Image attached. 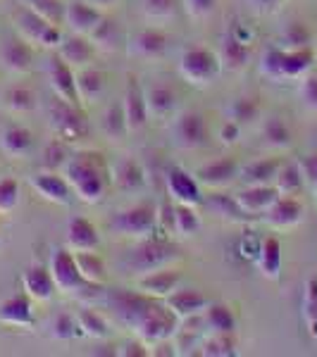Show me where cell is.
<instances>
[{"mask_svg":"<svg viewBox=\"0 0 317 357\" xmlns=\"http://www.w3.org/2000/svg\"><path fill=\"white\" fill-rule=\"evenodd\" d=\"M110 307L117 319L138 336V341L146 345H158L170 341L179 331V319L170 312L165 301L151 298L146 293L115 289L110 293Z\"/></svg>","mask_w":317,"mask_h":357,"instance_id":"6da1fadb","label":"cell"},{"mask_svg":"<svg viewBox=\"0 0 317 357\" xmlns=\"http://www.w3.org/2000/svg\"><path fill=\"white\" fill-rule=\"evenodd\" d=\"M62 174L72 186L74 195L84 203H101L110 186L105 165L98 153H74L69 155L67 165L62 167Z\"/></svg>","mask_w":317,"mask_h":357,"instance_id":"7a4b0ae2","label":"cell"},{"mask_svg":"<svg viewBox=\"0 0 317 357\" xmlns=\"http://www.w3.org/2000/svg\"><path fill=\"white\" fill-rule=\"evenodd\" d=\"M315 62V53L310 45L305 48H272L265 50L260 72L265 77L281 82V79H303L305 74H310Z\"/></svg>","mask_w":317,"mask_h":357,"instance_id":"3957f363","label":"cell"},{"mask_svg":"<svg viewBox=\"0 0 317 357\" xmlns=\"http://www.w3.org/2000/svg\"><path fill=\"white\" fill-rule=\"evenodd\" d=\"M177 260H179V248L175 243L160 238H143L131 248L126 267H129L131 274L143 276L148 272H155V269L172 267Z\"/></svg>","mask_w":317,"mask_h":357,"instance_id":"277c9868","label":"cell"},{"mask_svg":"<svg viewBox=\"0 0 317 357\" xmlns=\"http://www.w3.org/2000/svg\"><path fill=\"white\" fill-rule=\"evenodd\" d=\"M48 269H50V274H53L57 291L65 293V296L89 298L91 291H101V286L89 284L82 276V272H79V267H77V260H74V252L69 250L67 245L53 250Z\"/></svg>","mask_w":317,"mask_h":357,"instance_id":"5b68a950","label":"cell"},{"mask_svg":"<svg viewBox=\"0 0 317 357\" xmlns=\"http://www.w3.org/2000/svg\"><path fill=\"white\" fill-rule=\"evenodd\" d=\"M222 72V62H220V55L215 50L205 48V45H193V48L184 50L182 57H179V74L186 84L191 86H210L220 77Z\"/></svg>","mask_w":317,"mask_h":357,"instance_id":"8992f818","label":"cell"},{"mask_svg":"<svg viewBox=\"0 0 317 357\" xmlns=\"http://www.w3.org/2000/svg\"><path fill=\"white\" fill-rule=\"evenodd\" d=\"M155 227H158V215H155V207L148 203H136L126 210H119L110 222L115 234L134 241L151 238Z\"/></svg>","mask_w":317,"mask_h":357,"instance_id":"52a82bcc","label":"cell"},{"mask_svg":"<svg viewBox=\"0 0 317 357\" xmlns=\"http://www.w3.org/2000/svg\"><path fill=\"white\" fill-rule=\"evenodd\" d=\"M15 24L24 41H29L31 45H41V48H48V50H57V45L65 38L60 26L45 22L41 15H36L31 8H27V5H20V10L15 13Z\"/></svg>","mask_w":317,"mask_h":357,"instance_id":"ba28073f","label":"cell"},{"mask_svg":"<svg viewBox=\"0 0 317 357\" xmlns=\"http://www.w3.org/2000/svg\"><path fill=\"white\" fill-rule=\"evenodd\" d=\"M48 119L53 134L62 138V141H79V138H86V134H89V122L82 114V107L69 105V102L60 100V98H55L50 102Z\"/></svg>","mask_w":317,"mask_h":357,"instance_id":"9c48e42d","label":"cell"},{"mask_svg":"<svg viewBox=\"0 0 317 357\" xmlns=\"http://www.w3.org/2000/svg\"><path fill=\"white\" fill-rule=\"evenodd\" d=\"M165 186L170 200H175V203L191 207L203 205V193H200L198 178H196V174H189L186 169H182V167H170L167 169Z\"/></svg>","mask_w":317,"mask_h":357,"instance_id":"30bf717a","label":"cell"},{"mask_svg":"<svg viewBox=\"0 0 317 357\" xmlns=\"http://www.w3.org/2000/svg\"><path fill=\"white\" fill-rule=\"evenodd\" d=\"M45 74H48V84L55 91V96L60 100L69 102V105H79V96H77V72L62 60L60 55L50 57L45 62ZM82 107V105H79Z\"/></svg>","mask_w":317,"mask_h":357,"instance_id":"8fae6325","label":"cell"},{"mask_svg":"<svg viewBox=\"0 0 317 357\" xmlns=\"http://www.w3.org/2000/svg\"><path fill=\"white\" fill-rule=\"evenodd\" d=\"M122 107H124V117L126 126H129V134H138V131L146 129L151 112H148V102H146V91L138 86L136 77H129L122 96Z\"/></svg>","mask_w":317,"mask_h":357,"instance_id":"7c38bea8","label":"cell"},{"mask_svg":"<svg viewBox=\"0 0 317 357\" xmlns=\"http://www.w3.org/2000/svg\"><path fill=\"white\" fill-rule=\"evenodd\" d=\"M31 188L41 195L43 200L53 205H69L74 200V191L69 186V181L65 178V174H57V172L43 169L38 174L31 176Z\"/></svg>","mask_w":317,"mask_h":357,"instance_id":"4fadbf2b","label":"cell"},{"mask_svg":"<svg viewBox=\"0 0 317 357\" xmlns=\"http://www.w3.org/2000/svg\"><path fill=\"white\" fill-rule=\"evenodd\" d=\"M241 167L234 158H217L212 162H207L196 172V178H198L200 186L210 188V191H222V188L232 186V183L239 178Z\"/></svg>","mask_w":317,"mask_h":357,"instance_id":"5bb4252c","label":"cell"},{"mask_svg":"<svg viewBox=\"0 0 317 357\" xmlns=\"http://www.w3.org/2000/svg\"><path fill=\"white\" fill-rule=\"evenodd\" d=\"M175 141L184 151H196L205 146L207 124L200 112H184L175 119Z\"/></svg>","mask_w":317,"mask_h":357,"instance_id":"9a60e30c","label":"cell"},{"mask_svg":"<svg viewBox=\"0 0 317 357\" xmlns=\"http://www.w3.org/2000/svg\"><path fill=\"white\" fill-rule=\"evenodd\" d=\"M0 65L13 74H27L34 65V45L22 36H10L0 45Z\"/></svg>","mask_w":317,"mask_h":357,"instance_id":"2e32d148","label":"cell"},{"mask_svg":"<svg viewBox=\"0 0 317 357\" xmlns=\"http://www.w3.org/2000/svg\"><path fill=\"white\" fill-rule=\"evenodd\" d=\"M182 286V272L175 267H163L155 269V272H148L143 276H138V291L146 293L151 298H158V301H165L172 291H177Z\"/></svg>","mask_w":317,"mask_h":357,"instance_id":"e0dca14e","label":"cell"},{"mask_svg":"<svg viewBox=\"0 0 317 357\" xmlns=\"http://www.w3.org/2000/svg\"><path fill=\"white\" fill-rule=\"evenodd\" d=\"M167 45H170L167 33L155 26H148L131 36L129 53L141 57V60H160V57H165V53H167Z\"/></svg>","mask_w":317,"mask_h":357,"instance_id":"ac0fdd59","label":"cell"},{"mask_svg":"<svg viewBox=\"0 0 317 357\" xmlns=\"http://www.w3.org/2000/svg\"><path fill=\"white\" fill-rule=\"evenodd\" d=\"M265 224L277 229V231H286V229L298 227L303 220V205L298 203L293 195H279L277 203L265 212Z\"/></svg>","mask_w":317,"mask_h":357,"instance_id":"d6986e66","label":"cell"},{"mask_svg":"<svg viewBox=\"0 0 317 357\" xmlns=\"http://www.w3.org/2000/svg\"><path fill=\"white\" fill-rule=\"evenodd\" d=\"M101 20H103V10L94 8L86 0H74V3H67L65 8V26L69 29V33L89 36Z\"/></svg>","mask_w":317,"mask_h":357,"instance_id":"ffe728a7","label":"cell"},{"mask_svg":"<svg viewBox=\"0 0 317 357\" xmlns=\"http://www.w3.org/2000/svg\"><path fill=\"white\" fill-rule=\"evenodd\" d=\"M65 245L72 252L98 250L101 245V234L86 217H72L65 229Z\"/></svg>","mask_w":317,"mask_h":357,"instance_id":"44dd1931","label":"cell"},{"mask_svg":"<svg viewBox=\"0 0 317 357\" xmlns=\"http://www.w3.org/2000/svg\"><path fill=\"white\" fill-rule=\"evenodd\" d=\"M207 298L198 289H177L165 298V305L170 307V312L177 317L179 321L189 319V317L200 314L207 307Z\"/></svg>","mask_w":317,"mask_h":357,"instance_id":"7402d4cb","label":"cell"},{"mask_svg":"<svg viewBox=\"0 0 317 357\" xmlns=\"http://www.w3.org/2000/svg\"><path fill=\"white\" fill-rule=\"evenodd\" d=\"M234 198L246 215L258 217V215H265V212L277 203L279 191L274 188V183H270V186H246L244 191H239Z\"/></svg>","mask_w":317,"mask_h":357,"instance_id":"603a6c76","label":"cell"},{"mask_svg":"<svg viewBox=\"0 0 317 357\" xmlns=\"http://www.w3.org/2000/svg\"><path fill=\"white\" fill-rule=\"evenodd\" d=\"M22 289L31 301L36 303H48L50 298L55 296L57 286L53 281V274H50L48 267H41V264H34L29 267L24 274H22Z\"/></svg>","mask_w":317,"mask_h":357,"instance_id":"cb8c5ba5","label":"cell"},{"mask_svg":"<svg viewBox=\"0 0 317 357\" xmlns=\"http://www.w3.org/2000/svg\"><path fill=\"white\" fill-rule=\"evenodd\" d=\"M94 53H96L94 43L89 41V36H82V33H69V36L62 38V43L57 45V55H60L74 72L89 67L91 60H94Z\"/></svg>","mask_w":317,"mask_h":357,"instance_id":"d4e9b609","label":"cell"},{"mask_svg":"<svg viewBox=\"0 0 317 357\" xmlns=\"http://www.w3.org/2000/svg\"><path fill=\"white\" fill-rule=\"evenodd\" d=\"M0 324L5 326H17V329H27L34 324V310H31V298L27 293L20 296H10L0 303Z\"/></svg>","mask_w":317,"mask_h":357,"instance_id":"484cf974","label":"cell"},{"mask_svg":"<svg viewBox=\"0 0 317 357\" xmlns=\"http://www.w3.org/2000/svg\"><path fill=\"white\" fill-rule=\"evenodd\" d=\"M105 93V77H103L98 69L94 67H84L77 69V96H79V105L91 107Z\"/></svg>","mask_w":317,"mask_h":357,"instance_id":"4316f807","label":"cell"},{"mask_svg":"<svg viewBox=\"0 0 317 357\" xmlns=\"http://www.w3.org/2000/svg\"><path fill=\"white\" fill-rule=\"evenodd\" d=\"M200 321H203V333H232L236 331V317L229 305L222 303H207V307L200 312Z\"/></svg>","mask_w":317,"mask_h":357,"instance_id":"83f0119b","label":"cell"},{"mask_svg":"<svg viewBox=\"0 0 317 357\" xmlns=\"http://www.w3.org/2000/svg\"><path fill=\"white\" fill-rule=\"evenodd\" d=\"M34 148V134L22 124H10L0 131V151L10 158H24Z\"/></svg>","mask_w":317,"mask_h":357,"instance_id":"f1b7e54d","label":"cell"},{"mask_svg":"<svg viewBox=\"0 0 317 357\" xmlns=\"http://www.w3.org/2000/svg\"><path fill=\"white\" fill-rule=\"evenodd\" d=\"M89 41L94 43L96 50H103V53H117L124 43V33L117 22L103 15V20L98 22V26L89 33Z\"/></svg>","mask_w":317,"mask_h":357,"instance_id":"f546056e","label":"cell"},{"mask_svg":"<svg viewBox=\"0 0 317 357\" xmlns=\"http://www.w3.org/2000/svg\"><path fill=\"white\" fill-rule=\"evenodd\" d=\"M279 167H281V160L260 158V160H253V162L241 167L239 176L244 178L246 186H270V183H274Z\"/></svg>","mask_w":317,"mask_h":357,"instance_id":"4dcf8cb0","label":"cell"},{"mask_svg":"<svg viewBox=\"0 0 317 357\" xmlns=\"http://www.w3.org/2000/svg\"><path fill=\"white\" fill-rule=\"evenodd\" d=\"M112 183L122 191H138V188L146 183V172L143 167L131 158L119 160L117 165L112 167Z\"/></svg>","mask_w":317,"mask_h":357,"instance_id":"1f68e13d","label":"cell"},{"mask_svg":"<svg viewBox=\"0 0 317 357\" xmlns=\"http://www.w3.org/2000/svg\"><path fill=\"white\" fill-rule=\"evenodd\" d=\"M146 102H148V112L151 117L163 119L167 114L175 112L177 107V93L170 84H153L146 91Z\"/></svg>","mask_w":317,"mask_h":357,"instance_id":"d6a6232c","label":"cell"},{"mask_svg":"<svg viewBox=\"0 0 317 357\" xmlns=\"http://www.w3.org/2000/svg\"><path fill=\"white\" fill-rule=\"evenodd\" d=\"M220 62L222 67L227 69H234V72H239V69L246 67V62H249V45L246 41H241V38H236V33H227L224 36V41L220 45Z\"/></svg>","mask_w":317,"mask_h":357,"instance_id":"836d02e7","label":"cell"},{"mask_svg":"<svg viewBox=\"0 0 317 357\" xmlns=\"http://www.w3.org/2000/svg\"><path fill=\"white\" fill-rule=\"evenodd\" d=\"M74 260H77V267L82 276L89 284L103 286L108 281V267L103 262V257L98 255L96 250H84V252H74Z\"/></svg>","mask_w":317,"mask_h":357,"instance_id":"e575fe53","label":"cell"},{"mask_svg":"<svg viewBox=\"0 0 317 357\" xmlns=\"http://www.w3.org/2000/svg\"><path fill=\"white\" fill-rule=\"evenodd\" d=\"M258 269L267 279H279L281 274V243L277 238H265L258 250Z\"/></svg>","mask_w":317,"mask_h":357,"instance_id":"d590c367","label":"cell"},{"mask_svg":"<svg viewBox=\"0 0 317 357\" xmlns=\"http://www.w3.org/2000/svg\"><path fill=\"white\" fill-rule=\"evenodd\" d=\"M141 13L153 24H167L177 17L182 0H138Z\"/></svg>","mask_w":317,"mask_h":357,"instance_id":"8d00e7d4","label":"cell"},{"mask_svg":"<svg viewBox=\"0 0 317 357\" xmlns=\"http://www.w3.org/2000/svg\"><path fill=\"white\" fill-rule=\"evenodd\" d=\"M101 129H103V134L110 138V141H122L124 136H129V126H126L122 100L115 102V105H110L105 112H103Z\"/></svg>","mask_w":317,"mask_h":357,"instance_id":"74e56055","label":"cell"},{"mask_svg":"<svg viewBox=\"0 0 317 357\" xmlns=\"http://www.w3.org/2000/svg\"><path fill=\"white\" fill-rule=\"evenodd\" d=\"M263 114V105L258 98L253 96H241L229 105V119L236 122L239 126H246V124H253L258 122Z\"/></svg>","mask_w":317,"mask_h":357,"instance_id":"f35d334b","label":"cell"},{"mask_svg":"<svg viewBox=\"0 0 317 357\" xmlns=\"http://www.w3.org/2000/svg\"><path fill=\"white\" fill-rule=\"evenodd\" d=\"M263 138L274 151H286L291 146V129L281 117H267L263 122Z\"/></svg>","mask_w":317,"mask_h":357,"instance_id":"ab89813d","label":"cell"},{"mask_svg":"<svg viewBox=\"0 0 317 357\" xmlns=\"http://www.w3.org/2000/svg\"><path fill=\"white\" fill-rule=\"evenodd\" d=\"M77 321L84 336L94 338V341H105V338L110 336V324H108L105 317L101 312H96V310H82V312L77 314Z\"/></svg>","mask_w":317,"mask_h":357,"instance_id":"60d3db41","label":"cell"},{"mask_svg":"<svg viewBox=\"0 0 317 357\" xmlns=\"http://www.w3.org/2000/svg\"><path fill=\"white\" fill-rule=\"evenodd\" d=\"M303 183L305 181L298 162H281L274 178V188L279 191V195H296L303 188Z\"/></svg>","mask_w":317,"mask_h":357,"instance_id":"b9f144b4","label":"cell"},{"mask_svg":"<svg viewBox=\"0 0 317 357\" xmlns=\"http://www.w3.org/2000/svg\"><path fill=\"white\" fill-rule=\"evenodd\" d=\"M22 5L31 8L34 13L41 15L45 22H50V24H55V26L65 24L67 3H62V0H22Z\"/></svg>","mask_w":317,"mask_h":357,"instance_id":"7bdbcfd3","label":"cell"},{"mask_svg":"<svg viewBox=\"0 0 317 357\" xmlns=\"http://www.w3.org/2000/svg\"><path fill=\"white\" fill-rule=\"evenodd\" d=\"M200 355L205 357H232L236 355V345L232 333H210L205 336V341L200 343Z\"/></svg>","mask_w":317,"mask_h":357,"instance_id":"ee69618b","label":"cell"},{"mask_svg":"<svg viewBox=\"0 0 317 357\" xmlns=\"http://www.w3.org/2000/svg\"><path fill=\"white\" fill-rule=\"evenodd\" d=\"M175 231L179 236H196L200 231V217L191 205L175 203Z\"/></svg>","mask_w":317,"mask_h":357,"instance_id":"f6af8a7d","label":"cell"},{"mask_svg":"<svg viewBox=\"0 0 317 357\" xmlns=\"http://www.w3.org/2000/svg\"><path fill=\"white\" fill-rule=\"evenodd\" d=\"M5 100H8V107L15 114H29L36 110V93L29 86H15V89H10Z\"/></svg>","mask_w":317,"mask_h":357,"instance_id":"bcb514c9","label":"cell"},{"mask_svg":"<svg viewBox=\"0 0 317 357\" xmlns=\"http://www.w3.org/2000/svg\"><path fill=\"white\" fill-rule=\"evenodd\" d=\"M69 160V153H67V146L62 138H53L50 143H45L43 153H41V165L43 169H50V172H60L62 167L67 165Z\"/></svg>","mask_w":317,"mask_h":357,"instance_id":"7dc6e473","label":"cell"},{"mask_svg":"<svg viewBox=\"0 0 317 357\" xmlns=\"http://www.w3.org/2000/svg\"><path fill=\"white\" fill-rule=\"evenodd\" d=\"M303 317H305V324H308L310 336L317 338V279H310L308 284H305Z\"/></svg>","mask_w":317,"mask_h":357,"instance_id":"c3c4849f","label":"cell"},{"mask_svg":"<svg viewBox=\"0 0 317 357\" xmlns=\"http://www.w3.org/2000/svg\"><path fill=\"white\" fill-rule=\"evenodd\" d=\"M50 333H53L55 341H72L74 336H79V333H82V329H79L77 317H72L67 312H60L53 319V324H50Z\"/></svg>","mask_w":317,"mask_h":357,"instance_id":"681fc988","label":"cell"},{"mask_svg":"<svg viewBox=\"0 0 317 357\" xmlns=\"http://www.w3.org/2000/svg\"><path fill=\"white\" fill-rule=\"evenodd\" d=\"M20 205V183L13 176L0 178V215H10Z\"/></svg>","mask_w":317,"mask_h":357,"instance_id":"f907efd6","label":"cell"},{"mask_svg":"<svg viewBox=\"0 0 317 357\" xmlns=\"http://www.w3.org/2000/svg\"><path fill=\"white\" fill-rule=\"evenodd\" d=\"M310 38L313 36H310L308 26L303 22H291L281 33V41H284L286 48H305V45H310Z\"/></svg>","mask_w":317,"mask_h":357,"instance_id":"816d5d0a","label":"cell"},{"mask_svg":"<svg viewBox=\"0 0 317 357\" xmlns=\"http://www.w3.org/2000/svg\"><path fill=\"white\" fill-rule=\"evenodd\" d=\"M182 5H184V13L196 22L207 20L217 10V0H182Z\"/></svg>","mask_w":317,"mask_h":357,"instance_id":"f5cc1de1","label":"cell"},{"mask_svg":"<svg viewBox=\"0 0 317 357\" xmlns=\"http://www.w3.org/2000/svg\"><path fill=\"white\" fill-rule=\"evenodd\" d=\"M298 93H301L305 105L317 112V74H305V77L301 79V89H298Z\"/></svg>","mask_w":317,"mask_h":357,"instance_id":"db71d44e","label":"cell"},{"mask_svg":"<svg viewBox=\"0 0 317 357\" xmlns=\"http://www.w3.org/2000/svg\"><path fill=\"white\" fill-rule=\"evenodd\" d=\"M298 167H301L303 181L308 183L310 188H317V153H308L298 160Z\"/></svg>","mask_w":317,"mask_h":357,"instance_id":"11a10c76","label":"cell"},{"mask_svg":"<svg viewBox=\"0 0 317 357\" xmlns=\"http://www.w3.org/2000/svg\"><path fill=\"white\" fill-rule=\"evenodd\" d=\"M155 215H158V224L163 229H175V200L170 203V195H167V200L155 207Z\"/></svg>","mask_w":317,"mask_h":357,"instance_id":"9f6ffc18","label":"cell"},{"mask_svg":"<svg viewBox=\"0 0 317 357\" xmlns=\"http://www.w3.org/2000/svg\"><path fill=\"white\" fill-rule=\"evenodd\" d=\"M143 345H146L143 341L126 343V345H122V350H117V355H122V357H146V355H151V350H146Z\"/></svg>","mask_w":317,"mask_h":357,"instance_id":"6f0895ef","label":"cell"},{"mask_svg":"<svg viewBox=\"0 0 317 357\" xmlns=\"http://www.w3.org/2000/svg\"><path fill=\"white\" fill-rule=\"evenodd\" d=\"M239 134H241V126L236 124V122H232L229 119L227 124L222 126V131H220V141L227 146V143H236V138H239Z\"/></svg>","mask_w":317,"mask_h":357,"instance_id":"680465c9","label":"cell"},{"mask_svg":"<svg viewBox=\"0 0 317 357\" xmlns=\"http://www.w3.org/2000/svg\"><path fill=\"white\" fill-rule=\"evenodd\" d=\"M251 3L258 13H274V10L279 8L281 0H251Z\"/></svg>","mask_w":317,"mask_h":357,"instance_id":"91938a15","label":"cell"},{"mask_svg":"<svg viewBox=\"0 0 317 357\" xmlns=\"http://www.w3.org/2000/svg\"><path fill=\"white\" fill-rule=\"evenodd\" d=\"M86 3H91L94 8H98V10H103V13H105V10H110L112 5H117V0H86Z\"/></svg>","mask_w":317,"mask_h":357,"instance_id":"94428289","label":"cell"},{"mask_svg":"<svg viewBox=\"0 0 317 357\" xmlns=\"http://www.w3.org/2000/svg\"><path fill=\"white\" fill-rule=\"evenodd\" d=\"M315 198H317V188H315Z\"/></svg>","mask_w":317,"mask_h":357,"instance_id":"6125c7cd","label":"cell"}]
</instances>
